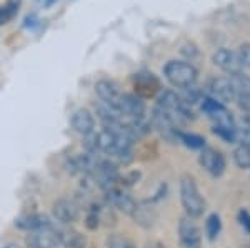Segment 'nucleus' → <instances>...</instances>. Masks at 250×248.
<instances>
[{
    "label": "nucleus",
    "mask_w": 250,
    "mask_h": 248,
    "mask_svg": "<svg viewBox=\"0 0 250 248\" xmlns=\"http://www.w3.org/2000/svg\"><path fill=\"white\" fill-rule=\"evenodd\" d=\"M104 193H105V198H107L108 207L119 209L120 211H124V213L130 215V217L134 215V211L137 209V202L128 193H125L122 189H119V185L105 190Z\"/></svg>",
    "instance_id": "423d86ee"
},
{
    "label": "nucleus",
    "mask_w": 250,
    "mask_h": 248,
    "mask_svg": "<svg viewBox=\"0 0 250 248\" xmlns=\"http://www.w3.org/2000/svg\"><path fill=\"white\" fill-rule=\"evenodd\" d=\"M132 218L135 220V223H139V225H142V227H145V229H148V227H152L155 223L157 213L154 211L152 207L142 205V203H137V209L134 211V215H132Z\"/></svg>",
    "instance_id": "ddd939ff"
},
{
    "label": "nucleus",
    "mask_w": 250,
    "mask_h": 248,
    "mask_svg": "<svg viewBox=\"0 0 250 248\" xmlns=\"http://www.w3.org/2000/svg\"><path fill=\"white\" fill-rule=\"evenodd\" d=\"M15 225L22 230H29V231H37V230H45V229H50L54 223L48 220L45 215H39V213H34V215H25V217L19 218L15 222Z\"/></svg>",
    "instance_id": "f8f14e48"
},
{
    "label": "nucleus",
    "mask_w": 250,
    "mask_h": 248,
    "mask_svg": "<svg viewBox=\"0 0 250 248\" xmlns=\"http://www.w3.org/2000/svg\"><path fill=\"white\" fill-rule=\"evenodd\" d=\"M220 229H222V223H220V217L219 215H210L205 222V233H207L208 240H215L219 237L220 233Z\"/></svg>",
    "instance_id": "f3484780"
},
{
    "label": "nucleus",
    "mask_w": 250,
    "mask_h": 248,
    "mask_svg": "<svg viewBox=\"0 0 250 248\" xmlns=\"http://www.w3.org/2000/svg\"><path fill=\"white\" fill-rule=\"evenodd\" d=\"M180 198H182V205L188 217L197 218L204 215L205 202L192 177H184L180 182Z\"/></svg>",
    "instance_id": "f03ea898"
},
{
    "label": "nucleus",
    "mask_w": 250,
    "mask_h": 248,
    "mask_svg": "<svg viewBox=\"0 0 250 248\" xmlns=\"http://www.w3.org/2000/svg\"><path fill=\"white\" fill-rule=\"evenodd\" d=\"M177 137L180 138V142L184 143V145L190 147V149H200L202 150L205 147V140L200 137V135H195V134H182V132H179V135Z\"/></svg>",
    "instance_id": "6ab92c4d"
},
{
    "label": "nucleus",
    "mask_w": 250,
    "mask_h": 248,
    "mask_svg": "<svg viewBox=\"0 0 250 248\" xmlns=\"http://www.w3.org/2000/svg\"><path fill=\"white\" fill-rule=\"evenodd\" d=\"M20 0H9L5 5H0V25H5L9 20L15 17L19 10Z\"/></svg>",
    "instance_id": "dca6fc26"
},
{
    "label": "nucleus",
    "mask_w": 250,
    "mask_h": 248,
    "mask_svg": "<svg viewBox=\"0 0 250 248\" xmlns=\"http://www.w3.org/2000/svg\"><path fill=\"white\" fill-rule=\"evenodd\" d=\"M95 94L102 103H105V105L112 107V109H115V110L119 109L122 94L117 89L115 83L108 82V80H99V82L95 83Z\"/></svg>",
    "instance_id": "9d476101"
},
{
    "label": "nucleus",
    "mask_w": 250,
    "mask_h": 248,
    "mask_svg": "<svg viewBox=\"0 0 250 248\" xmlns=\"http://www.w3.org/2000/svg\"><path fill=\"white\" fill-rule=\"evenodd\" d=\"M208 92H210L212 98L220 103L235 102V97H237L230 78H225V77L213 78L210 82V85H208Z\"/></svg>",
    "instance_id": "1a4fd4ad"
},
{
    "label": "nucleus",
    "mask_w": 250,
    "mask_h": 248,
    "mask_svg": "<svg viewBox=\"0 0 250 248\" xmlns=\"http://www.w3.org/2000/svg\"><path fill=\"white\" fill-rule=\"evenodd\" d=\"M229 78H230L232 87H233V90H235L237 97H242V95H250V77H247V75H244L240 72V74L230 75Z\"/></svg>",
    "instance_id": "2eb2a0df"
},
{
    "label": "nucleus",
    "mask_w": 250,
    "mask_h": 248,
    "mask_svg": "<svg viewBox=\"0 0 250 248\" xmlns=\"http://www.w3.org/2000/svg\"><path fill=\"white\" fill-rule=\"evenodd\" d=\"M212 62L215 63L219 69H222L224 72H227L229 75H235L242 72V65L237 52L229 50V49H219L213 52L212 55Z\"/></svg>",
    "instance_id": "6e6552de"
},
{
    "label": "nucleus",
    "mask_w": 250,
    "mask_h": 248,
    "mask_svg": "<svg viewBox=\"0 0 250 248\" xmlns=\"http://www.w3.org/2000/svg\"><path fill=\"white\" fill-rule=\"evenodd\" d=\"M240 223L245 227L249 231H250V215L249 213H245V211H242L240 213Z\"/></svg>",
    "instance_id": "4be33fe9"
},
{
    "label": "nucleus",
    "mask_w": 250,
    "mask_h": 248,
    "mask_svg": "<svg viewBox=\"0 0 250 248\" xmlns=\"http://www.w3.org/2000/svg\"><path fill=\"white\" fill-rule=\"evenodd\" d=\"M164 75L177 89H187L195 85L197 82V69L192 63L182 62V60H170L165 63Z\"/></svg>",
    "instance_id": "f257e3e1"
},
{
    "label": "nucleus",
    "mask_w": 250,
    "mask_h": 248,
    "mask_svg": "<svg viewBox=\"0 0 250 248\" xmlns=\"http://www.w3.org/2000/svg\"><path fill=\"white\" fill-rule=\"evenodd\" d=\"M107 247L108 248H137L127 237L119 235V233H114L107 238Z\"/></svg>",
    "instance_id": "aec40b11"
},
{
    "label": "nucleus",
    "mask_w": 250,
    "mask_h": 248,
    "mask_svg": "<svg viewBox=\"0 0 250 248\" xmlns=\"http://www.w3.org/2000/svg\"><path fill=\"white\" fill-rule=\"evenodd\" d=\"M54 217L62 225L75 223L80 217V205L70 198H59L54 203Z\"/></svg>",
    "instance_id": "20e7f679"
},
{
    "label": "nucleus",
    "mask_w": 250,
    "mask_h": 248,
    "mask_svg": "<svg viewBox=\"0 0 250 248\" xmlns=\"http://www.w3.org/2000/svg\"><path fill=\"white\" fill-rule=\"evenodd\" d=\"M233 160L240 169H250V147H237L235 152H233Z\"/></svg>",
    "instance_id": "a211bd4d"
},
{
    "label": "nucleus",
    "mask_w": 250,
    "mask_h": 248,
    "mask_svg": "<svg viewBox=\"0 0 250 248\" xmlns=\"http://www.w3.org/2000/svg\"><path fill=\"white\" fill-rule=\"evenodd\" d=\"M200 165L212 177H220L225 170V158L219 150L204 147L202 153H200Z\"/></svg>",
    "instance_id": "0eeeda50"
},
{
    "label": "nucleus",
    "mask_w": 250,
    "mask_h": 248,
    "mask_svg": "<svg viewBox=\"0 0 250 248\" xmlns=\"http://www.w3.org/2000/svg\"><path fill=\"white\" fill-rule=\"evenodd\" d=\"M147 248H165L164 245H160V243H150Z\"/></svg>",
    "instance_id": "5701e85b"
},
{
    "label": "nucleus",
    "mask_w": 250,
    "mask_h": 248,
    "mask_svg": "<svg viewBox=\"0 0 250 248\" xmlns=\"http://www.w3.org/2000/svg\"><path fill=\"white\" fill-rule=\"evenodd\" d=\"M70 123H72V129L77 132V134L83 135V137H87V135L95 132V118L87 109L75 110L74 114H72Z\"/></svg>",
    "instance_id": "9b49d317"
},
{
    "label": "nucleus",
    "mask_w": 250,
    "mask_h": 248,
    "mask_svg": "<svg viewBox=\"0 0 250 248\" xmlns=\"http://www.w3.org/2000/svg\"><path fill=\"white\" fill-rule=\"evenodd\" d=\"M3 248H20L19 245H7V247H3Z\"/></svg>",
    "instance_id": "393cba45"
},
{
    "label": "nucleus",
    "mask_w": 250,
    "mask_h": 248,
    "mask_svg": "<svg viewBox=\"0 0 250 248\" xmlns=\"http://www.w3.org/2000/svg\"><path fill=\"white\" fill-rule=\"evenodd\" d=\"M135 89L140 95H152L159 89V82L152 74H139L135 77Z\"/></svg>",
    "instance_id": "4468645a"
},
{
    "label": "nucleus",
    "mask_w": 250,
    "mask_h": 248,
    "mask_svg": "<svg viewBox=\"0 0 250 248\" xmlns=\"http://www.w3.org/2000/svg\"><path fill=\"white\" fill-rule=\"evenodd\" d=\"M179 235H180V247L182 248H200V229L192 217H185L180 220L179 225Z\"/></svg>",
    "instance_id": "39448f33"
},
{
    "label": "nucleus",
    "mask_w": 250,
    "mask_h": 248,
    "mask_svg": "<svg viewBox=\"0 0 250 248\" xmlns=\"http://www.w3.org/2000/svg\"><path fill=\"white\" fill-rule=\"evenodd\" d=\"M237 55H239L242 69H245V67H250V43H244V45H240V49H239V52H237Z\"/></svg>",
    "instance_id": "412c9836"
},
{
    "label": "nucleus",
    "mask_w": 250,
    "mask_h": 248,
    "mask_svg": "<svg viewBox=\"0 0 250 248\" xmlns=\"http://www.w3.org/2000/svg\"><path fill=\"white\" fill-rule=\"evenodd\" d=\"M27 245L30 248H67L62 238L57 235L54 225L45 230L30 231V235L27 237Z\"/></svg>",
    "instance_id": "7ed1b4c3"
},
{
    "label": "nucleus",
    "mask_w": 250,
    "mask_h": 248,
    "mask_svg": "<svg viewBox=\"0 0 250 248\" xmlns=\"http://www.w3.org/2000/svg\"><path fill=\"white\" fill-rule=\"evenodd\" d=\"M54 2H57V0H47V2H45V5H47V7H50Z\"/></svg>",
    "instance_id": "b1692460"
}]
</instances>
